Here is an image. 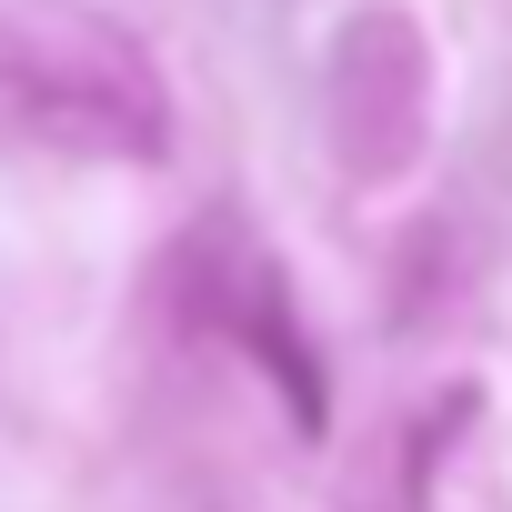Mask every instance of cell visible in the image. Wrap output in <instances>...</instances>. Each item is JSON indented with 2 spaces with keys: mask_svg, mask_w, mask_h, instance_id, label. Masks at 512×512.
Segmentation results:
<instances>
[{
  "mask_svg": "<svg viewBox=\"0 0 512 512\" xmlns=\"http://www.w3.org/2000/svg\"><path fill=\"white\" fill-rule=\"evenodd\" d=\"M0 111L41 141H81V151H131V161L171 151V101H161L151 61L131 51L121 21L81 11V0L0 11Z\"/></svg>",
  "mask_w": 512,
  "mask_h": 512,
  "instance_id": "1",
  "label": "cell"
},
{
  "mask_svg": "<svg viewBox=\"0 0 512 512\" xmlns=\"http://www.w3.org/2000/svg\"><path fill=\"white\" fill-rule=\"evenodd\" d=\"M422 91H432L422 31L402 11H352L342 41H332V141H342V161L362 181L412 171V151H422Z\"/></svg>",
  "mask_w": 512,
  "mask_h": 512,
  "instance_id": "2",
  "label": "cell"
},
{
  "mask_svg": "<svg viewBox=\"0 0 512 512\" xmlns=\"http://www.w3.org/2000/svg\"><path fill=\"white\" fill-rule=\"evenodd\" d=\"M241 332H251V352H262V372L292 392V422L302 432H322V372H312V352H302V332H292V312L262 292V302H251L241 312Z\"/></svg>",
  "mask_w": 512,
  "mask_h": 512,
  "instance_id": "3",
  "label": "cell"
}]
</instances>
